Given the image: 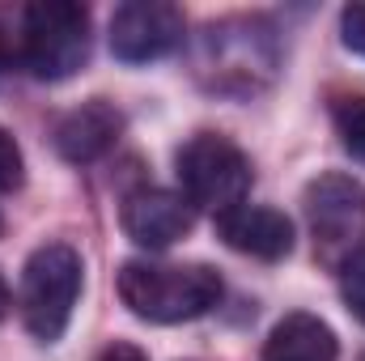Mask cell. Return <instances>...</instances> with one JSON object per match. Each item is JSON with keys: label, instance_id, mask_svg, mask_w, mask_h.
I'll list each match as a JSON object with an SVG mask.
<instances>
[{"label": "cell", "instance_id": "14", "mask_svg": "<svg viewBox=\"0 0 365 361\" xmlns=\"http://www.w3.org/2000/svg\"><path fill=\"white\" fill-rule=\"evenodd\" d=\"M340 30H344V47L365 56V4H349L340 13Z\"/></svg>", "mask_w": 365, "mask_h": 361}, {"label": "cell", "instance_id": "17", "mask_svg": "<svg viewBox=\"0 0 365 361\" xmlns=\"http://www.w3.org/2000/svg\"><path fill=\"white\" fill-rule=\"evenodd\" d=\"M0 64H4V34H0Z\"/></svg>", "mask_w": 365, "mask_h": 361}, {"label": "cell", "instance_id": "10", "mask_svg": "<svg viewBox=\"0 0 365 361\" xmlns=\"http://www.w3.org/2000/svg\"><path fill=\"white\" fill-rule=\"evenodd\" d=\"M340 340L319 315H284L264 340V361H336Z\"/></svg>", "mask_w": 365, "mask_h": 361}, {"label": "cell", "instance_id": "11", "mask_svg": "<svg viewBox=\"0 0 365 361\" xmlns=\"http://www.w3.org/2000/svg\"><path fill=\"white\" fill-rule=\"evenodd\" d=\"M336 123H340V136H344L349 153L365 162V98H344L336 106Z\"/></svg>", "mask_w": 365, "mask_h": 361}, {"label": "cell", "instance_id": "1", "mask_svg": "<svg viewBox=\"0 0 365 361\" xmlns=\"http://www.w3.org/2000/svg\"><path fill=\"white\" fill-rule=\"evenodd\" d=\"M119 298L145 323H187L221 302V276L208 264L128 260L119 268Z\"/></svg>", "mask_w": 365, "mask_h": 361}, {"label": "cell", "instance_id": "3", "mask_svg": "<svg viewBox=\"0 0 365 361\" xmlns=\"http://www.w3.org/2000/svg\"><path fill=\"white\" fill-rule=\"evenodd\" d=\"M90 56V13L73 0H38L21 13V64L43 81L73 77Z\"/></svg>", "mask_w": 365, "mask_h": 361}, {"label": "cell", "instance_id": "12", "mask_svg": "<svg viewBox=\"0 0 365 361\" xmlns=\"http://www.w3.org/2000/svg\"><path fill=\"white\" fill-rule=\"evenodd\" d=\"M340 289H344L349 310L365 323V251H357V255L340 268Z\"/></svg>", "mask_w": 365, "mask_h": 361}, {"label": "cell", "instance_id": "15", "mask_svg": "<svg viewBox=\"0 0 365 361\" xmlns=\"http://www.w3.org/2000/svg\"><path fill=\"white\" fill-rule=\"evenodd\" d=\"M102 361H149L136 345H110L106 353H102Z\"/></svg>", "mask_w": 365, "mask_h": 361}, {"label": "cell", "instance_id": "7", "mask_svg": "<svg viewBox=\"0 0 365 361\" xmlns=\"http://www.w3.org/2000/svg\"><path fill=\"white\" fill-rule=\"evenodd\" d=\"M119 225L132 243L149 247V251H162L170 243H179L182 234L191 230V204L175 195V191H162V187H140L123 200L119 208Z\"/></svg>", "mask_w": 365, "mask_h": 361}, {"label": "cell", "instance_id": "9", "mask_svg": "<svg viewBox=\"0 0 365 361\" xmlns=\"http://www.w3.org/2000/svg\"><path fill=\"white\" fill-rule=\"evenodd\" d=\"M119 132H123V115L110 102L93 98V102H81L77 111H68L56 123V149L68 162H93L119 141Z\"/></svg>", "mask_w": 365, "mask_h": 361}, {"label": "cell", "instance_id": "16", "mask_svg": "<svg viewBox=\"0 0 365 361\" xmlns=\"http://www.w3.org/2000/svg\"><path fill=\"white\" fill-rule=\"evenodd\" d=\"M4 310H9V285H4V276H0V319H4Z\"/></svg>", "mask_w": 365, "mask_h": 361}, {"label": "cell", "instance_id": "2", "mask_svg": "<svg viewBox=\"0 0 365 361\" xmlns=\"http://www.w3.org/2000/svg\"><path fill=\"white\" fill-rule=\"evenodd\" d=\"M81 255L68 243L38 247L21 272V323L34 340L51 345L64 336L73 306L81 298Z\"/></svg>", "mask_w": 365, "mask_h": 361}, {"label": "cell", "instance_id": "5", "mask_svg": "<svg viewBox=\"0 0 365 361\" xmlns=\"http://www.w3.org/2000/svg\"><path fill=\"white\" fill-rule=\"evenodd\" d=\"M314 251L323 264L344 268L357 251H365V187L349 175H319L302 195Z\"/></svg>", "mask_w": 365, "mask_h": 361}, {"label": "cell", "instance_id": "13", "mask_svg": "<svg viewBox=\"0 0 365 361\" xmlns=\"http://www.w3.org/2000/svg\"><path fill=\"white\" fill-rule=\"evenodd\" d=\"M17 187H21V149L0 128V191H17Z\"/></svg>", "mask_w": 365, "mask_h": 361}, {"label": "cell", "instance_id": "4", "mask_svg": "<svg viewBox=\"0 0 365 361\" xmlns=\"http://www.w3.org/2000/svg\"><path fill=\"white\" fill-rule=\"evenodd\" d=\"M175 171H179V183H182V200L200 204V208H208L217 217L238 208L247 200V191H251L247 153L234 141L217 136V132L191 136L179 149V158H175Z\"/></svg>", "mask_w": 365, "mask_h": 361}, {"label": "cell", "instance_id": "6", "mask_svg": "<svg viewBox=\"0 0 365 361\" xmlns=\"http://www.w3.org/2000/svg\"><path fill=\"white\" fill-rule=\"evenodd\" d=\"M182 39V13L166 0H132L110 17V51L128 64L158 60Z\"/></svg>", "mask_w": 365, "mask_h": 361}, {"label": "cell", "instance_id": "8", "mask_svg": "<svg viewBox=\"0 0 365 361\" xmlns=\"http://www.w3.org/2000/svg\"><path fill=\"white\" fill-rule=\"evenodd\" d=\"M217 234L225 247L251 255V260H284L293 251V225L284 213L264 208V204H238L217 217Z\"/></svg>", "mask_w": 365, "mask_h": 361}, {"label": "cell", "instance_id": "18", "mask_svg": "<svg viewBox=\"0 0 365 361\" xmlns=\"http://www.w3.org/2000/svg\"><path fill=\"white\" fill-rule=\"evenodd\" d=\"M0 225H4V221H0Z\"/></svg>", "mask_w": 365, "mask_h": 361}]
</instances>
